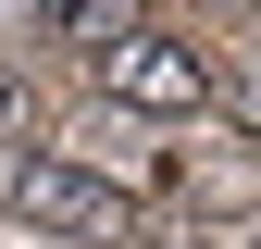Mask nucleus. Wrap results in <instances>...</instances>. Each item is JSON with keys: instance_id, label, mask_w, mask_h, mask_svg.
<instances>
[{"instance_id": "nucleus-1", "label": "nucleus", "mask_w": 261, "mask_h": 249, "mask_svg": "<svg viewBox=\"0 0 261 249\" xmlns=\"http://www.w3.org/2000/svg\"><path fill=\"white\" fill-rule=\"evenodd\" d=\"M13 212L38 237H75V249H124V237H137V200H124L112 175L62 162V150H25V162H13Z\"/></svg>"}, {"instance_id": "nucleus-2", "label": "nucleus", "mask_w": 261, "mask_h": 249, "mask_svg": "<svg viewBox=\"0 0 261 249\" xmlns=\"http://www.w3.org/2000/svg\"><path fill=\"white\" fill-rule=\"evenodd\" d=\"M87 87L100 100H124V112H212V62L187 50V38H162V25H124V38H100L87 50Z\"/></svg>"}, {"instance_id": "nucleus-3", "label": "nucleus", "mask_w": 261, "mask_h": 249, "mask_svg": "<svg viewBox=\"0 0 261 249\" xmlns=\"http://www.w3.org/2000/svg\"><path fill=\"white\" fill-rule=\"evenodd\" d=\"M25 124H38V100H25V75L0 62V137H25Z\"/></svg>"}, {"instance_id": "nucleus-4", "label": "nucleus", "mask_w": 261, "mask_h": 249, "mask_svg": "<svg viewBox=\"0 0 261 249\" xmlns=\"http://www.w3.org/2000/svg\"><path fill=\"white\" fill-rule=\"evenodd\" d=\"M50 13V0H0V38H25V25H38Z\"/></svg>"}]
</instances>
